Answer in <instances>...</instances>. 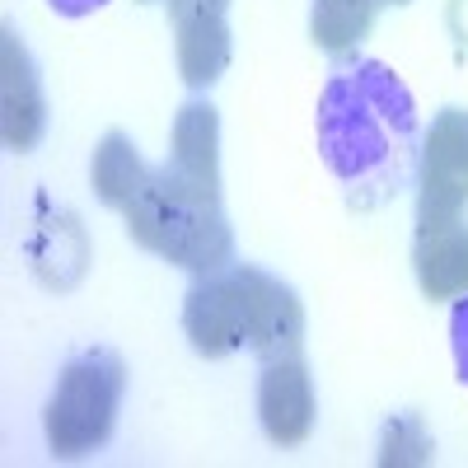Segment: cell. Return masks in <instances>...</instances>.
Instances as JSON below:
<instances>
[{
  "label": "cell",
  "mask_w": 468,
  "mask_h": 468,
  "mask_svg": "<svg viewBox=\"0 0 468 468\" xmlns=\"http://www.w3.org/2000/svg\"><path fill=\"white\" fill-rule=\"evenodd\" d=\"M229 0H169L178 37V75L192 90L216 85L229 66Z\"/></svg>",
  "instance_id": "obj_8"
},
{
  "label": "cell",
  "mask_w": 468,
  "mask_h": 468,
  "mask_svg": "<svg viewBox=\"0 0 468 468\" xmlns=\"http://www.w3.org/2000/svg\"><path fill=\"white\" fill-rule=\"evenodd\" d=\"M412 271L426 300H459L468 295V225L450 220L436 229H417Z\"/></svg>",
  "instance_id": "obj_10"
},
{
  "label": "cell",
  "mask_w": 468,
  "mask_h": 468,
  "mask_svg": "<svg viewBox=\"0 0 468 468\" xmlns=\"http://www.w3.org/2000/svg\"><path fill=\"white\" fill-rule=\"evenodd\" d=\"M183 333L192 351L207 361L234 356L239 346H249V309H244L239 267H220L197 277V286L183 300Z\"/></svg>",
  "instance_id": "obj_5"
},
{
  "label": "cell",
  "mask_w": 468,
  "mask_h": 468,
  "mask_svg": "<svg viewBox=\"0 0 468 468\" xmlns=\"http://www.w3.org/2000/svg\"><path fill=\"white\" fill-rule=\"evenodd\" d=\"M468 207V108H441L417 160V229L463 220Z\"/></svg>",
  "instance_id": "obj_4"
},
{
  "label": "cell",
  "mask_w": 468,
  "mask_h": 468,
  "mask_svg": "<svg viewBox=\"0 0 468 468\" xmlns=\"http://www.w3.org/2000/svg\"><path fill=\"white\" fill-rule=\"evenodd\" d=\"M122 216H127V234L145 253L197 271V277L229 267L234 258V234L220 211V187L192 183L174 165L154 169L150 183L141 187V197Z\"/></svg>",
  "instance_id": "obj_2"
},
{
  "label": "cell",
  "mask_w": 468,
  "mask_h": 468,
  "mask_svg": "<svg viewBox=\"0 0 468 468\" xmlns=\"http://www.w3.org/2000/svg\"><path fill=\"white\" fill-rule=\"evenodd\" d=\"M450 346H454V366H459V379L468 384V295H459L454 314H450Z\"/></svg>",
  "instance_id": "obj_15"
},
{
  "label": "cell",
  "mask_w": 468,
  "mask_h": 468,
  "mask_svg": "<svg viewBox=\"0 0 468 468\" xmlns=\"http://www.w3.org/2000/svg\"><path fill=\"white\" fill-rule=\"evenodd\" d=\"M314 379H309L300 356H277V361H262L258 375V421H262V436L271 445H304L309 431H314Z\"/></svg>",
  "instance_id": "obj_7"
},
{
  "label": "cell",
  "mask_w": 468,
  "mask_h": 468,
  "mask_svg": "<svg viewBox=\"0 0 468 468\" xmlns=\"http://www.w3.org/2000/svg\"><path fill=\"white\" fill-rule=\"evenodd\" d=\"M379 5H408V0H379Z\"/></svg>",
  "instance_id": "obj_17"
},
{
  "label": "cell",
  "mask_w": 468,
  "mask_h": 468,
  "mask_svg": "<svg viewBox=\"0 0 468 468\" xmlns=\"http://www.w3.org/2000/svg\"><path fill=\"white\" fill-rule=\"evenodd\" d=\"M150 174H154V169L141 160L136 145H132L122 132H108V136L99 141L90 178H94V192H99V202H103V207L127 211V207L141 197V187L150 183Z\"/></svg>",
  "instance_id": "obj_12"
},
{
  "label": "cell",
  "mask_w": 468,
  "mask_h": 468,
  "mask_svg": "<svg viewBox=\"0 0 468 468\" xmlns=\"http://www.w3.org/2000/svg\"><path fill=\"white\" fill-rule=\"evenodd\" d=\"M436 459V445L426 436L421 417L403 412L384 426V441H379V463L384 468H412V463H431Z\"/></svg>",
  "instance_id": "obj_14"
},
{
  "label": "cell",
  "mask_w": 468,
  "mask_h": 468,
  "mask_svg": "<svg viewBox=\"0 0 468 468\" xmlns=\"http://www.w3.org/2000/svg\"><path fill=\"white\" fill-rule=\"evenodd\" d=\"M122 388H127V366L117 351H80L70 356L66 370L57 375V388L43 412V431L57 459H80L90 450H99L112 426H117V408H122Z\"/></svg>",
  "instance_id": "obj_3"
},
{
  "label": "cell",
  "mask_w": 468,
  "mask_h": 468,
  "mask_svg": "<svg viewBox=\"0 0 468 468\" xmlns=\"http://www.w3.org/2000/svg\"><path fill=\"white\" fill-rule=\"evenodd\" d=\"M48 122V103H43V80L19 43V33L5 28L0 33V132H5V150L24 154L37 145Z\"/></svg>",
  "instance_id": "obj_9"
},
{
  "label": "cell",
  "mask_w": 468,
  "mask_h": 468,
  "mask_svg": "<svg viewBox=\"0 0 468 468\" xmlns=\"http://www.w3.org/2000/svg\"><path fill=\"white\" fill-rule=\"evenodd\" d=\"M48 5L66 19H80V15H94L99 5H108V0H48Z\"/></svg>",
  "instance_id": "obj_16"
},
{
  "label": "cell",
  "mask_w": 468,
  "mask_h": 468,
  "mask_svg": "<svg viewBox=\"0 0 468 468\" xmlns=\"http://www.w3.org/2000/svg\"><path fill=\"white\" fill-rule=\"evenodd\" d=\"M375 15H379V0H314L309 37L333 57H351L370 37Z\"/></svg>",
  "instance_id": "obj_13"
},
{
  "label": "cell",
  "mask_w": 468,
  "mask_h": 468,
  "mask_svg": "<svg viewBox=\"0 0 468 468\" xmlns=\"http://www.w3.org/2000/svg\"><path fill=\"white\" fill-rule=\"evenodd\" d=\"M244 282V309H249V351L262 361L277 356H300L304 346V304L286 282H277L271 271L239 262Z\"/></svg>",
  "instance_id": "obj_6"
},
{
  "label": "cell",
  "mask_w": 468,
  "mask_h": 468,
  "mask_svg": "<svg viewBox=\"0 0 468 468\" xmlns=\"http://www.w3.org/2000/svg\"><path fill=\"white\" fill-rule=\"evenodd\" d=\"M319 154L351 207H384L417 178V103L384 61H356L324 85Z\"/></svg>",
  "instance_id": "obj_1"
},
{
  "label": "cell",
  "mask_w": 468,
  "mask_h": 468,
  "mask_svg": "<svg viewBox=\"0 0 468 468\" xmlns=\"http://www.w3.org/2000/svg\"><path fill=\"white\" fill-rule=\"evenodd\" d=\"M169 165L202 187H220V117H216L211 103L192 99V103L178 108L174 141H169Z\"/></svg>",
  "instance_id": "obj_11"
}]
</instances>
